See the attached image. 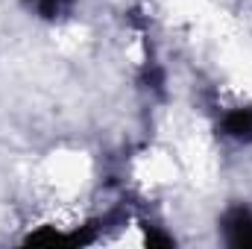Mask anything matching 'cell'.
<instances>
[{
  "label": "cell",
  "mask_w": 252,
  "mask_h": 249,
  "mask_svg": "<svg viewBox=\"0 0 252 249\" xmlns=\"http://www.w3.org/2000/svg\"><path fill=\"white\" fill-rule=\"evenodd\" d=\"M35 9L44 15V18H56L64 12V0H35Z\"/></svg>",
  "instance_id": "obj_3"
},
{
  "label": "cell",
  "mask_w": 252,
  "mask_h": 249,
  "mask_svg": "<svg viewBox=\"0 0 252 249\" xmlns=\"http://www.w3.org/2000/svg\"><path fill=\"white\" fill-rule=\"evenodd\" d=\"M223 232H226V241L238 249H252V211L238 205L226 214L223 220Z\"/></svg>",
  "instance_id": "obj_1"
},
{
  "label": "cell",
  "mask_w": 252,
  "mask_h": 249,
  "mask_svg": "<svg viewBox=\"0 0 252 249\" xmlns=\"http://www.w3.org/2000/svg\"><path fill=\"white\" fill-rule=\"evenodd\" d=\"M220 129H223L226 138L241 141V144H250L252 141V106H241V109L226 112Z\"/></svg>",
  "instance_id": "obj_2"
}]
</instances>
